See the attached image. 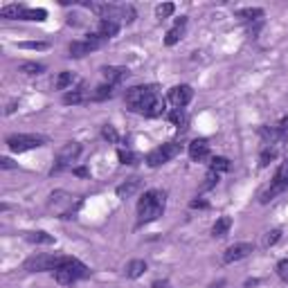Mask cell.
Here are the masks:
<instances>
[{
  "label": "cell",
  "mask_w": 288,
  "mask_h": 288,
  "mask_svg": "<svg viewBox=\"0 0 288 288\" xmlns=\"http://www.w3.org/2000/svg\"><path fill=\"white\" fill-rule=\"evenodd\" d=\"M124 102L128 110L144 117H160L164 112V99L156 86H133L124 92Z\"/></svg>",
  "instance_id": "1"
},
{
  "label": "cell",
  "mask_w": 288,
  "mask_h": 288,
  "mask_svg": "<svg viewBox=\"0 0 288 288\" xmlns=\"http://www.w3.org/2000/svg\"><path fill=\"white\" fill-rule=\"evenodd\" d=\"M166 207V196L160 189H148L142 194V198L138 200V225L153 223L164 214Z\"/></svg>",
  "instance_id": "2"
},
{
  "label": "cell",
  "mask_w": 288,
  "mask_h": 288,
  "mask_svg": "<svg viewBox=\"0 0 288 288\" xmlns=\"http://www.w3.org/2000/svg\"><path fill=\"white\" fill-rule=\"evenodd\" d=\"M86 277H90L88 266H84L79 259H74V256H66L63 264L54 270V279H56V284H61V286H70V284L79 282V279H86Z\"/></svg>",
  "instance_id": "3"
},
{
  "label": "cell",
  "mask_w": 288,
  "mask_h": 288,
  "mask_svg": "<svg viewBox=\"0 0 288 288\" xmlns=\"http://www.w3.org/2000/svg\"><path fill=\"white\" fill-rule=\"evenodd\" d=\"M63 259H66V254H45V252H38V254L25 259L22 268H25L27 272H48V270L54 272V270L63 264Z\"/></svg>",
  "instance_id": "4"
},
{
  "label": "cell",
  "mask_w": 288,
  "mask_h": 288,
  "mask_svg": "<svg viewBox=\"0 0 288 288\" xmlns=\"http://www.w3.org/2000/svg\"><path fill=\"white\" fill-rule=\"evenodd\" d=\"M4 144L9 146V151L14 153H22V151H30V148H38L45 144V138L40 135H32V133H14L4 140Z\"/></svg>",
  "instance_id": "5"
},
{
  "label": "cell",
  "mask_w": 288,
  "mask_h": 288,
  "mask_svg": "<svg viewBox=\"0 0 288 288\" xmlns=\"http://www.w3.org/2000/svg\"><path fill=\"white\" fill-rule=\"evenodd\" d=\"M178 153H180V144L178 142H166V144H162V146L148 151L146 164L151 166V169H156V166H162V164H166L169 160H174Z\"/></svg>",
  "instance_id": "6"
},
{
  "label": "cell",
  "mask_w": 288,
  "mask_h": 288,
  "mask_svg": "<svg viewBox=\"0 0 288 288\" xmlns=\"http://www.w3.org/2000/svg\"><path fill=\"white\" fill-rule=\"evenodd\" d=\"M79 153H81V144H79V142H68V144H63L61 151H58V156H56V162H54V166H52V174H58V171H63V169H68V166H72V162L79 158Z\"/></svg>",
  "instance_id": "7"
},
{
  "label": "cell",
  "mask_w": 288,
  "mask_h": 288,
  "mask_svg": "<svg viewBox=\"0 0 288 288\" xmlns=\"http://www.w3.org/2000/svg\"><path fill=\"white\" fill-rule=\"evenodd\" d=\"M104 38H99V34L94 32V34H88V38L86 40H72L70 45H68V54H70L72 58H81L86 56V54H90L92 50L102 48Z\"/></svg>",
  "instance_id": "8"
},
{
  "label": "cell",
  "mask_w": 288,
  "mask_h": 288,
  "mask_svg": "<svg viewBox=\"0 0 288 288\" xmlns=\"http://www.w3.org/2000/svg\"><path fill=\"white\" fill-rule=\"evenodd\" d=\"M192 99H194V90H192V86H187V84L174 86V88L169 90V102L174 104L176 108H184Z\"/></svg>",
  "instance_id": "9"
},
{
  "label": "cell",
  "mask_w": 288,
  "mask_h": 288,
  "mask_svg": "<svg viewBox=\"0 0 288 288\" xmlns=\"http://www.w3.org/2000/svg\"><path fill=\"white\" fill-rule=\"evenodd\" d=\"M252 250H254V246H252V243H234V246H230L228 250H225L223 264H234V261L246 259V256L252 254Z\"/></svg>",
  "instance_id": "10"
},
{
  "label": "cell",
  "mask_w": 288,
  "mask_h": 288,
  "mask_svg": "<svg viewBox=\"0 0 288 288\" xmlns=\"http://www.w3.org/2000/svg\"><path fill=\"white\" fill-rule=\"evenodd\" d=\"M102 74H104V79H106V84H110L112 88L128 79V70H126V68H117V66H104Z\"/></svg>",
  "instance_id": "11"
},
{
  "label": "cell",
  "mask_w": 288,
  "mask_h": 288,
  "mask_svg": "<svg viewBox=\"0 0 288 288\" xmlns=\"http://www.w3.org/2000/svg\"><path fill=\"white\" fill-rule=\"evenodd\" d=\"M50 207L56 210L61 214V218H70L68 216V207H72V196H68L66 192H56L50 196Z\"/></svg>",
  "instance_id": "12"
},
{
  "label": "cell",
  "mask_w": 288,
  "mask_h": 288,
  "mask_svg": "<svg viewBox=\"0 0 288 288\" xmlns=\"http://www.w3.org/2000/svg\"><path fill=\"white\" fill-rule=\"evenodd\" d=\"M184 25H187V16H180L178 20H176V25L171 27L169 32H166V36H164V45H176L180 38H182V34H184Z\"/></svg>",
  "instance_id": "13"
},
{
  "label": "cell",
  "mask_w": 288,
  "mask_h": 288,
  "mask_svg": "<svg viewBox=\"0 0 288 288\" xmlns=\"http://www.w3.org/2000/svg\"><path fill=\"white\" fill-rule=\"evenodd\" d=\"M207 156H210V144H207V140H194V142L189 144V158H192L194 162L205 160Z\"/></svg>",
  "instance_id": "14"
},
{
  "label": "cell",
  "mask_w": 288,
  "mask_h": 288,
  "mask_svg": "<svg viewBox=\"0 0 288 288\" xmlns=\"http://www.w3.org/2000/svg\"><path fill=\"white\" fill-rule=\"evenodd\" d=\"M97 34L99 38H115L117 34H120V22L117 20H99L97 25Z\"/></svg>",
  "instance_id": "15"
},
{
  "label": "cell",
  "mask_w": 288,
  "mask_h": 288,
  "mask_svg": "<svg viewBox=\"0 0 288 288\" xmlns=\"http://www.w3.org/2000/svg\"><path fill=\"white\" fill-rule=\"evenodd\" d=\"M144 270H146V261H144V259H133V261L126 264L124 274L128 279H138V277H142V274H144Z\"/></svg>",
  "instance_id": "16"
},
{
  "label": "cell",
  "mask_w": 288,
  "mask_h": 288,
  "mask_svg": "<svg viewBox=\"0 0 288 288\" xmlns=\"http://www.w3.org/2000/svg\"><path fill=\"white\" fill-rule=\"evenodd\" d=\"M138 189H140V180L138 178H128L126 182H122L115 192H117V196H120L122 200H126V198H130L135 192H138Z\"/></svg>",
  "instance_id": "17"
},
{
  "label": "cell",
  "mask_w": 288,
  "mask_h": 288,
  "mask_svg": "<svg viewBox=\"0 0 288 288\" xmlns=\"http://www.w3.org/2000/svg\"><path fill=\"white\" fill-rule=\"evenodd\" d=\"M25 9H27L25 4H4V7L0 9V16L7 18V20H20Z\"/></svg>",
  "instance_id": "18"
},
{
  "label": "cell",
  "mask_w": 288,
  "mask_h": 288,
  "mask_svg": "<svg viewBox=\"0 0 288 288\" xmlns=\"http://www.w3.org/2000/svg\"><path fill=\"white\" fill-rule=\"evenodd\" d=\"M234 16H236L238 20H243V22L259 20V18H264V9H259V7H246V9H238Z\"/></svg>",
  "instance_id": "19"
},
{
  "label": "cell",
  "mask_w": 288,
  "mask_h": 288,
  "mask_svg": "<svg viewBox=\"0 0 288 288\" xmlns=\"http://www.w3.org/2000/svg\"><path fill=\"white\" fill-rule=\"evenodd\" d=\"M230 228H232V218H230V216H220V218L214 223V228H212V236L223 238L225 234L230 232Z\"/></svg>",
  "instance_id": "20"
},
{
  "label": "cell",
  "mask_w": 288,
  "mask_h": 288,
  "mask_svg": "<svg viewBox=\"0 0 288 288\" xmlns=\"http://www.w3.org/2000/svg\"><path fill=\"white\" fill-rule=\"evenodd\" d=\"M22 236H25L30 243H38V246H50V243H54V236L48 232H22Z\"/></svg>",
  "instance_id": "21"
},
{
  "label": "cell",
  "mask_w": 288,
  "mask_h": 288,
  "mask_svg": "<svg viewBox=\"0 0 288 288\" xmlns=\"http://www.w3.org/2000/svg\"><path fill=\"white\" fill-rule=\"evenodd\" d=\"M45 18H48V12H45V9H40V7H27L20 20H36V22H43Z\"/></svg>",
  "instance_id": "22"
},
{
  "label": "cell",
  "mask_w": 288,
  "mask_h": 288,
  "mask_svg": "<svg viewBox=\"0 0 288 288\" xmlns=\"http://www.w3.org/2000/svg\"><path fill=\"white\" fill-rule=\"evenodd\" d=\"M108 97H112V86L110 84H102L90 92V99H92V102H104V99H108Z\"/></svg>",
  "instance_id": "23"
},
{
  "label": "cell",
  "mask_w": 288,
  "mask_h": 288,
  "mask_svg": "<svg viewBox=\"0 0 288 288\" xmlns=\"http://www.w3.org/2000/svg\"><path fill=\"white\" fill-rule=\"evenodd\" d=\"M86 99H90V94H86V90H72V92H66L63 94V104H81L86 102Z\"/></svg>",
  "instance_id": "24"
},
{
  "label": "cell",
  "mask_w": 288,
  "mask_h": 288,
  "mask_svg": "<svg viewBox=\"0 0 288 288\" xmlns=\"http://www.w3.org/2000/svg\"><path fill=\"white\" fill-rule=\"evenodd\" d=\"M117 158H120L122 164H138V162L142 160V158H140L138 153H133L130 148H120V151H117Z\"/></svg>",
  "instance_id": "25"
},
{
  "label": "cell",
  "mask_w": 288,
  "mask_h": 288,
  "mask_svg": "<svg viewBox=\"0 0 288 288\" xmlns=\"http://www.w3.org/2000/svg\"><path fill=\"white\" fill-rule=\"evenodd\" d=\"M74 84V74H72V72H61V74L56 76V81H54V88L56 90H66L68 86H72Z\"/></svg>",
  "instance_id": "26"
},
{
  "label": "cell",
  "mask_w": 288,
  "mask_h": 288,
  "mask_svg": "<svg viewBox=\"0 0 288 288\" xmlns=\"http://www.w3.org/2000/svg\"><path fill=\"white\" fill-rule=\"evenodd\" d=\"M18 70L25 72V74H40V72H45V66L43 63H36V61H25V63H20Z\"/></svg>",
  "instance_id": "27"
},
{
  "label": "cell",
  "mask_w": 288,
  "mask_h": 288,
  "mask_svg": "<svg viewBox=\"0 0 288 288\" xmlns=\"http://www.w3.org/2000/svg\"><path fill=\"white\" fill-rule=\"evenodd\" d=\"M210 169L216 171V174H220V171H228V169H230V160H228V158H220V156L212 158Z\"/></svg>",
  "instance_id": "28"
},
{
  "label": "cell",
  "mask_w": 288,
  "mask_h": 288,
  "mask_svg": "<svg viewBox=\"0 0 288 288\" xmlns=\"http://www.w3.org/2000/svg\"><path fill=\"white\" fill-rule=\"evenodd\" d=\"M274 158H277V148H274V146H266L264 151H261V156H259V164L261 166H268Z\"/></svg>",
  "instance_id": "29"
},
{
  "label": "cell",
  "mask_w": 288,
  "mask_h": 288,
  "mask_svg": "<svg viewBox=\"0 0 288 288\" xmlns=\"http://www.w3.org/2000/svg\"><path fill=\"white\" fill-rule=\"evenodd\" d=\"M169 122H171V124H176V126H182L184 122H187V117H184L182 108H174V110L169 112Z\"/></svg>",
  "instance_id": "30"
},
{
  "label": "cell",
  "mask_w": 288,
  "mask_h": 288,
  "mask_svg": "<svg viewBox=\"0 0 288 288\" xmlns=\"http://www.w3.org/2000/svg\"><path fill=\"white\" fill-rule=\"evenodd\" d=\"M102 135H104V138H106L110 144H117V142H120V135H117L115 126H110V124L104 126V128H102Z\"/></svg>",
  "instance_id": "31"
},
{
  "label": "cell",
  "mask_w": 288,
  "mask_h": 288,
  "mask_svg": "<svg viewBox=\"0 0 288 288\" xmlns=\"http://www.w3.org/2000/svg\"><path fill=\"white\" fill-rule=\"evenodd\" d=\"M279 238H282V230H270V232H266V236H264V248L274 246Z\"/></svg>",
  "instance_id": "32"
},
{
  "label": "cell",
  "mask_w": 288,
  "mask_h": 288,
  "mask_svg": "<svg viewBox=\"0 0 288 288\" xmlns=\"http://www.w3.org/2000/svg\"><path fill=\"white\" fill-rule=\"evenodd\" d=\"M176 12V4L174 2H164V4H158V9H156V14H158V18H169L171 14Z\"/></svg>",
  "instance_id": "33"
},
{
  "label": "cell",
  "mask_w": 288,
  "mask_h": 288,
  "mask_svg": "<svg viewBox=\"0 0 288 288\" xmlns=\"http://www.w3.org/2000/svg\"><path fill=\"white\" fill-rule=\"evenodd\" d=\"M18 48L22 50H48L50 45L45 40H25V43H18Z\"/></svg>",
  "instance_id": "34"
},
{
  "label": "cell",
  "mask_w": 288,
  "mask_h": 288,
  "mask_svg": "<svg viewBox=\"0 0 288 288\" xmlns=\"http://www.w3.org/2000/svg\"><path fill=\"white\" fill-rule=\"evenodd\" d=\"M216 182H218V174L210 169V171H207V176H205V182H202V189H212Z\"/></svg>",
  "instance_id": "35"
},
{
  "label": "cell",
  "mask_w": 288,
  "mask_h": 288,
  "mask_svg": "<svg viewBox=\"0 0 288 288\" xmlns=\"http://www.w3.org/2000/svg\"><path fill=\"white\" fill-rule=\"evenodd\" d=\"M277 274H279V279L288 282V259H282L277 264Z\"/></svg>",
  "instance_id": "36"
},
{
  "label": "cell",
  "mask_w": 288,
  "mask_h": 288,
  "mask_svg": "<svg viewBox=\"0 0 288 288\" xmlns=\"http://www.w3.org/2000/svg\"><path fill=\"white\" fill-rule=\"evenodd\" d=\"M151 288H171V284L164 282V279H156V282L151 284Z\"/></svg>",
  "instance_id": "37"
},
{
  "label": "cell",
  "mask_w": 288,
  "mask_h": 288,
  "mask_svg": "<svg viewBox=\"0 0 288 288\" xmlns=\"http://www.w3.org/2000/svg\"><path fill=\"white\" fill-rule=\"evenodd\" d=\"M74 174H76V176H81V178H88V176H90V171L86 169V166H76V169H74Z\"/></svg>",
  "instance_id": "38"
},
{
  "label": "cell",
  "mask_w": 288,
  "mask_h": 288,
  "mask_svg": "<svg viewBox=\"0 0 288 288\" xmlns=\"http://www.w3.org/2000/svg\"><path fill=\"white\" fill-rule=\"evenodd\" d=\"M0 166H2V169H14L16 164H14V162L9 160V158H2V160H0Z\"/></svg>",
  "instance_id": "39"
},
{
  "label": "cell",
  "mask_w": 288,
  "mask_h": 288,
  "mask_svg": "<svg viewBox=\"0 0 288 288\" xmlns=\"http://www.w3.org/2000/svg\"><path fill=\"white\" fill-rule=\"evenodd\" d=\"M192 207H194V210H196V207H200V210H205V207H207V202H205V200H192Z\"/></svg>",
  "instance_id": "40"
},
{
  "label": "cell",
  "mask_w": 288,
  "mask_h": 288,
  "mask_svg": "<svg viewBox=\"0 0 288 288\" xmlns=\"http://www.w3.org/2000/svg\"><path fill=\"white\" fill-rule=\"evenodd\" d=\"M223 286H225V279H218V282L210 284V288H223Z\"/></svg>",
  "instance_id": "41"
},
{
  "label": "cell",
  "mask_w": 288,
  "mask_h": 288,
  "mask_svg": "<svg viewBox=\"0 0 288 288\" xmlns=\"http://www.w3.org/2000/svg\"><path fill=\"white\" fill-rule=\"evenodd\" d=\"M282 164H284V166H286V171H288V156H286V162H282Z\"/></svg>",
  "instance_id": "42"
}]
</instances>
